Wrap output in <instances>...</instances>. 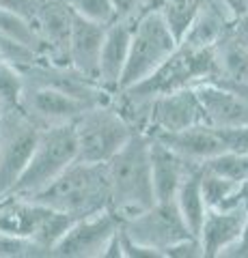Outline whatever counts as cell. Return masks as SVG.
I'll list each match as a JSON object with an SVG mask.
<instances>
[{
  "mask_svg": "<svg viewBox=\"0 0 248 258\" xmlns=\"http://www.w3.org/2000/svg\"><path fill=\"white\" fill-rule=\"evenodd\" d=\"M225 3L229 5V9L235 13V18L246 9V7H248V0H225Z\"/></svg>",
  "mask_w": 248,
  "mask_h": 258,
  "instance_id": "cell-36",
  "label": "cell"
},
{
  "mask_svg": "<svg viewBox=\"0 0 248 258\" xmlns=\"http://www.w3.org/2000/svg\"><path fill=\"white\" fill-rule=\"evenodd\" d=\"M121 228V217L113 209H104L97 213L78 217L67 228L57 245L52 247V256L57 258H102L108 243Z\"/></svg>",
  "mask_w": 248,
  "mask_h": 258,
  "instance_id": "cell-10",
  "label": "cell"
},
{
  "mask_svg": "<svg viewBox=\"0 0 248 258\" xmlns=\"http://www.w3.org/2000/svg\"><path fill=\"white\" fill-rule=\"evenodd\" d=\"M179 39L158 9H147L132 24L130 54L121 76L119 91L142 82L151 71L158 69L169 56L177 50ZM117 91V93H119Z\"/></svg>",
  "mask_w": 248,
  "mask_h": 258,
  "instance_id": "cell-3",
  "label": "cell"
},
{
  "mask_svg": "<svg viewBox=\"0 0 248 258\" xmlns=\"http://www.w3.org/2000/svg\"><path fill=\"white\" fill-rule=\"evenodd\" d=\"M231 88H233V91L242 97V99L248 103V84H229Z\"/></svg>",
  "mask_w": 248,
  "mask_h": 258,
  "instance_id": "cell-37",
  "label": "cell"
},
{
  "mask_svg": "<svg viewBox=\"0 0 248 258\" xmlns=\"http://www.w3.org/2000/svg\"><path fill=\"white\" fill-rule=\"evenodd\" d=\"M104 35H106L104 24L84 20L74 13V24H71V35L67 45V62L82 76L95 80V82H97V64Z\"/></svg>",
  "mask_w": 248,
  "mask_h": 258,
  "instance_id": "cell-19",
  "label": "cell"
},
{
  "mask_svg": "<svg viewBox=\"0 0 248 258\" xmlns=\"http://www.w3.org/2000/svg\"><path fill=\"white\" fill-rule=\"evenodd\" d=\"M89 106L74 95L41 84H26L20 99V110L41 129L74 123Z\"/></svg>",
  "mask_w": 248,
  "mask_h": 258,
  "instance_id": "cell-11",
  "label": "cell"
},
{
  "mask_svg": "<svg viewBox=\"0 0 248 258\" xmlns=\"http://www.w3.org/2000/svg\"><path fill=\"white\" fill-rule=\"evenodd\" d=\"M74 134L80 161L106 164L134 136V129L110 99L86 108L74 120Z\"/></svg>",
  "mask_w": 248,
  "mask_h": 258,
  "instance_id": "cell-5",
  "label": "cell"
},
{
  "mask_svg": "<svg viewBox=\"0 0 248 258\" xmlns=\"http://www.w3.org/2000/svg\"><path fill=\"white\" fill-rule=\"evenodd\" d=\"M218 82L225 84H248V45L227 32L212 47Z\"/></svg>",
  "mask_w": 248,
  "mask_h": 258,
  "instance_id": "cell-20",
  "label": "cell"
},
{
  "mask_svg": "<svg viewBox=\"0 0 248 258\" xmlns=\"http://www.w3.org/2000/svg\"><path fill=\"white\" fill-rule=\"evenodd\" d=\"M216 62L212 50H188V47L177 45L169 58H166L158 69L142 80L123 91L136 97H156L162 93L179 91V88L196 86L207 80H216Z\"/></svg>",
  "mask_w": 248,
  "mask_h": 258,
  "instance_id": "cell-7",
  "label": "cell"
},
{
  "mask_svg": "<svg viewBox=\"0 0 248 258\" xmlns=\"http://www.w3.org/2000/svg\"><path fill=\"white\" fill-rule=\"evenodd\" d=\"M43 0H0V7L11 13H18L28 22H35L39 9H41Z\"/></svg>",
  "mask_w": 248,
  "mask_h": 258,
  "instance_id": "cell-31",
  "label": "cell"
},
{
  "mask_svg": "<svg viewBox=\"0 0 248 258\" xmlns=\"http://www.w3.org/2000/svg\"><path fill=\"white\" fill-rule=\"evenodd\" d=\"M78 217L50 209L26 196H7L0 200V232L24 237L45 247L52 256V247L65 235Z\"/></svg>",
  "mask_w": 248,
  "mask_h": 258,
  "instance_id": "cell-6",
  "label": "cell"
},
{
  "mask_svg": "<svg viewBox=\"0 0 248 258\" xmlns=\"http://www.w3.org/2000/svg\"><path fill=\"white\" fill-rule=\"evenodd\" d=\"M248 205H231L222 209H207L196 237L201 241L205 258H225L242 235Z\"/></svg>",
  "mask_w": 248,
  "mask_h": 258,
  "instance_id": "cell-12",
  "label": "cell"
},
{
  "mask_svg": "<svg viewBox=\"0 0 248 258\" xmlns=\"http://www.w3.org/2000/svg\"><path fill=\"white\" fill-rule=\"evenodd\" d=\"M0 35L9 37L11 41L24 45L26 50H30L39 60H43V45L39 39L37 30L33 26V22H28L26 18H22L18 13H11L0 7Z\"/></svg>",
  "mask_w": 248,
  "mask_h": 258,
  "instance_id": "cell-23",
  "label": "cell"
},
{
  "mask_svg": "<svg viewBox=\"0 0 248 258\" xmlns=\"http://www.w3.org/2000/svg\"><path fill=\"white\" fill-rule=\"evenodd\" d=\"M0 60H7V58H5V56H3V52H0Z\"/></svg>",
  "mask_w": 248,
  "mask_h": 258,
  "instance_id": "cell-38",
  "label": "cell"
},
{
  "mask_svg": "<svg viewBox=\"0 0 248 258\" xmlns=\"http://www.w3.org/2000/svg\"><path fill=\"white\" fill-rule=\"evenodd\" d=\"M121 230L138 243L158 249L162 256L173 243L192 235L173 200H156L151 207L123 217Z\"/></svg>",
  "mask_w": 248,
  "mask_h": 258,
  "instance_id": "cell-9",
  "label": "cell"
},
{
  "mask_svg": "<svg viewBox=\"0 0 248 258\" xmlns=\"http://www.w3.org/2000/svg\"><path fill=\"white\" fill-rule=\"evenodd\" d=\"M222 140H225L227 153H248V125L220 129Z\"/></svg>",
  "mask_w": 248,
  "mask_h": 258,
  "instance_id": "cell-30",
  "label": "cell"
},
{
  "mask_svg": "<svg viewBox=\"0 0 248 258\" xmlns=\"http://www.w3.org/2000/svg\"><path fill=\"white\" fill-rule=\"evenodd\" d=\"M132 20L119 18L117 22L108 24L106 35L102 41L100 64H97V82L108 93H117L121 84V76L130 54V39H132Z\"/></svg>",
  "mask_w": 248,
  "mask_h": 258,
  "instance_id": "cell-16",
  "label": "cell"
},
{
  "mask_svg": "<svg viewBox=\"0 0 248 258\" xmlns=\"http://www.w3.org/2000/svg\"><path fill=\"white\" fill-rule=\"evenodd\" d=\"M78 159V144L74 123L43 127L26 168L22 170L11 196H33L52 183L69 164Z\"/></svg>",
  "mask_w": 248,
  "mask_h": 258,
  "instance_id": "cell-4",
  "label": "cell"
},
{
  "mask_svg": "<svg viewBox=\"0 0 248 258\" xmlns=\"http://www.w3.org/2000/svg\"><path fill=\"white\" fill-rule=\"evenodd\" d=\"M207 125L218 129L248 125V103L233 88L218 80H207L194 86Z\"/></svg>",
  "mask_w": 248,
  "mask_h": 258,
  "instance_id": "cell-13",
  "label": "cell"
},
{
  "mask_svg": "<svg viewBox=\"0 0 248 258\" xmlns=\"http://www.w3.org/2000/svg\"><path fill=\"white\" fill-rule=\"evenodd\" d=\"M231 35H233L237 41H242L244 45H248V7L235 18L233 26H231Z\"/></svg>",
  "mask_w": 248,
  "mask_h": 258,
  "instance_id": "cell-34",
  "label": "cell"
},
{
  "mask_svg": "<svg viewBox=\"0 0 248 258\" xmlns=\"http://www.w3.org/2000/svg\"><path fill=\"white\" fill-rule=\"evenodd\" d=\"M65 3H67V0H65Z\"/></svg>",
  "mask_w": 248,
  "mask_h": 258,
  "instance_id": "cell-39",
  "label": "cell"
},
{
  "mask_svg": "<svg viewBox=\"0 0 248 258\" xmlns=\"http://www.w3.org/2000/svg\"><path fill=\"white\" fill-rule=\"evenodd\" d=\"M196 166L201 164L186 159L151 136V183H154L156 200H173L181 183Z\"/></svg>",
  "mask_w": 248,
  "mask_h": 258,
  "instance_id": "cell-17",
  "label": "cell"
},
{
  "mask_svg": "<svg viewBox=\"0 0 248 258\" xmlns=\"http://www.w3.org/2000/svg\"><path fill=\"white\" fill-rule=\"evenodd\" d=\"M26 198H33L45 207L74 217L110 209V185L106 166L76 159L52 183H47L43 189Z\"/></svg>",
  "mask_w": 248,
  "mask_h": 258,
  "instance_id": "cell-2",
  "label": "cell"
},
{
  "mask_svg": "<svg viewBox=\"0 0 248 258\" xmlns=\"http://www.w3.org/2000/svg\"><path fill=\"white\" fill-rule=\"evenodd\" d=\"M74 24V11L65 0H43L33 26L43 45V60L67 62V45Z\"/></svg>",
  "mask_w": 248,
  "mask_h": 258,
  "instance_id": "cell-15",
  "label": "cell"
},
{
  "mask_svg": "<svg viewBox=\"0 0 248 258\" xmlns=\"http://www.w3.org/2000/svg\"><path fill=\"white\" fill-rule=\"evenodd\" d=\"M41 127L20 108L0 110V200L11 196L22 170L26 168Z\"/></svg>",
  "mask_w": 248,
  "mask_h": 258,
  "instance_id": "cell-8",
  "label": "cell"
},
{
  "mask_svg": "<svg viewBox=\"0 0 248 258\" xmlns=\"http://www.w3.org/2000/svg\"><path fill=\"white\" fill-rule=\"evenodd\" d=\"M50 256L45 247L24 237H13L0 232V258H43Z\"/></svg>",
  "mask_w": 248,
  "mask_h": 258,
  "instance_id": "cell-27",
  "label": "cell"
},
{
  "mask_svg": "<svg viewBox=\"0 0 248 258\" xmlns=\"http://www.w3.org/2000/svg\"><path fill=\"white\" fill-rule=\"evenodd\" d=\"M225 258H248V213H246L242 235H239V239L235 241V245L225 254Z\"/></svg>",
  "mask_w": 248,
  "mask_h": 258,
  "instance_id": "cell-33",
  "label": "cell"
},
{
  "mask_svg": "<svg viewBox=\"0 0 248 258\" xmlns=\"http://www.w3.org/2000/svg\"><path fill=\"white\" fill-rule=\"evenodd\" d=\"M237 185H239V181L203 166L201 189H203V198H205L207 209H222V207L239 205V203H235Z\"/></svg>",
  "mask_w": 248,
  "mask_h": 258,
  "instance_id": "cell-22",
  "label": "cell"
},
{
  "mask_svg": "<svg viewBox=\"0 0 248 258\" xmlns=\"http://www.w3.org/2000/svg\"><path fill=\"white\" fill-rule=\"evenodd\" d=\"M154 138L164 142L166 147H171L173 151H177L179 155L194 161V164H205V161L227 153L220 129L207 123L192 125L175 134H160V136H154Z\"/></svg>",
  "mask_w": 248,
  "mask_h": 258,
  "instance_id": "cell-18",
  "label": "cell"
},
{
  "mask_svg": "<svg viewBox=\"0 0 248 258\" xmlns=\"http://www.w3.org/2000/svg\"><path fill=\"white\" fill-rule=\"evenodd\" d=\"M154 0H115V7L119 11V18L125 20H136L140 13H145L147 9H151Z\"/></svg>",
  "mask_w": 248,
  "mask_h": 258,
  "instance_id": "cell-32",
  "label": "cell"
},
{
  "mask_svg": "<svg viewBox=\"0 0 248 258\" xmlns=\"http://www.w3.org/2000/svg\"><path fill=\"white\" fill-rule=\"evenodd\" d=\"M164 258H205L201 241H199L196 235H190L186 239L173 243L169 249L164 252Z\"/></svg>",
  "mask_w": 248,
  "mask_h": 258,
  "instance_id": "cell-29",
  "label": "cell"
},
{
  "mask_svg": "<svg viewBox=\"0 0 248 258\" xmlns=\"http://www.w3.org/2000/svg\"><path fill=\"white\" fill-rule=\"evenodd\" d=\"M201 172H203V164L196 166L186 176V181L181 183V187L177 189V194L173 198L175 207L181 213L183 222L188 224V228L192 230V235L199 232V228L203 224V217L207 213V205H205L203 189H201Z\"/></svg>",
  "mask_w": 248,
  "mask_h": 258,
  "instance_id": "cell-21",
  "label": "cell"
},
{
  "mask_svg": "<svg viewBox=\"0 0 248 258\" xmlns=\"http://www.w3.org/2000/svg\"><path fill=\"white\" fill-rule=\"evenodd\" d=\"M199 5H201V0H154L151 9H158L164 15V20L169 22V26L179 39L190 24L192 15L196 13Z\"/></svg>",
  "mask_w": 248,
  "mask_h": 258,
  "instance_id": "cell-24",
  "label": "cell"
},
{
  "mask_svg": "<svg viewBox=\"0 0 248 258\" xmlns=\"http://www.w3.org/2000/svg\"><path fill=\"white\" fill-rule=\"evenodd\" d=\"M110 185V209L121 217H130L156 203L151 183V136L134 132L119 153L106 164Z\"/></svg>",
  "mask_w": 248,
  "mask_h": 258,
  "instance_id": "cell-1",
  "label": "cell"
},
{
  "mask_svg": "<svg viewBox=\"0 0 248 258\" xmlns=\"http://www.w3.org/2000/svg\"><path fill=\"white\" fill-rule=\"evenodd\" d=\"M119 245H121V258H164L158 249L134 241L130 235H125L121 228H119Z\"/></svg>",
  "mask_w": 248,
  "mask_h": 258,
  "instance_id": "cell-28",
  "label": "cell"
},
{
  "mask_svg": "<svg viewBox=\"0 0 248 258\" xmlns=\"http://www.w3.org/2000/svg\"><path fill=\"white\" fill-rule=\"evenodd\" d=\"M235 203H244V205H248V176H246V179L239 181V185H237Z\"/></svg>",
  "mask_w": 248,
  "mask_h": 258,
  "instance_id": "cell-35",
  "label": "cell"
},
{
  "mask_svg": "<svg viewBox=\"0 0 248 258\" xmlns=\"http://www.w3.org/2000/svg\"><path fill=\"white\" fill-rule=\"evenodd\" d=\"M24 86L26 82L18 64L11 60H0V110L20 108Z\"/></svg>",
  "mask_w": 248,
  "mask_h": 258,
  "instance_id": "cell-25",
  "label": "cell"
},
{
  "mask_svg": "<svg viewBox=\"0 0 248 258\" xmlns=\"http://www.w3.org/2000/svg\"><path fill=\"white\" fill-rule=\"evenodd\" d=\"M235 13L225 0H201L196 13L179 37V45L188 50H212L231 30Z\"/></svg>",
  "mask_w": 248,
  "mask_h": 258,
  "instance_id": "cell-14",
  "label": "cell"
},
{
  "mask_svg": "<svg viewBox=\"0 0 248 258\" xmlns=\"http://www.w3.org/2000/svg\"><path fill=\"white\" fill-rule=\"evenodd\" d=\"M67 5L80 18L104 24V26H108V24L119 20L115 0H67Z\"/></svg>",
  "mask_w": 248,
  "mask_h": 258,
  "instance_id": "cell-26",
  "label": "cell"
}]
</instances>
